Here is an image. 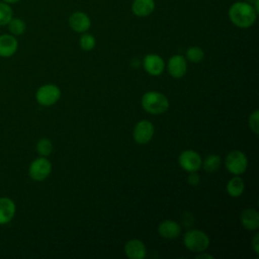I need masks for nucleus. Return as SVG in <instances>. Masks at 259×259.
I'll return each instance as SVG.
<instances>
[{"label":"nucleus","mask_w":259,"mask_h":259,"mask_svg":"<svg viewBox=\"0 0 259 259\" xmlns=\"http://www.w3.org/2000/svg\"><path fill=\"white\" fill-rule=\"evenodd\" d=\"M257 13V10L252 4L244 1H237L229 8L231 22L240 28H248L252 26L256 21Z\"/></svg>","instance_id":"obj_1"},{"label":"nucleus","mask_w":259,"mask_h":259,"mask_svg":"<svg viewBox=\"0 0 259 259\" xmlns=\"http://www.w3.org/2000/svg\"><path fill=\"white\" fill-rule=\"evenodd\" d=\"M142 107L151 114H162L169 108V100L165 94L158 91H148L142 96Z\"/></svg>","instance_id":"obj_2"},{"label":"nucleus","mask_w":259,"mask_h":259,"mask_svg":"<svg viewBox=\"0 0 259 259\" xmlns=\"http://www.w3.org/2000/svg\"><path fill=\"white\" fill-rule=\"evenodd\" d=\"M184 246L193 253L205 251L209 246L208 236L200 230H189L183 236Z\"/></svg>","instance_id":"obj_3"},{"label":"nucleus","mask_w":259,"mask_h":259,"mask_svg":"<svg viewBox=\"0 0 259 259\" xmlns=\"http://www.w3.org/2000/svg\"><path fill=\"white\" fill-rule=\"evenodd\" d=\"M52 172V163L47 157L39 156L31 161L28 167L29 177L36 182L46 180Z\"/></svg>","instance_id":"obj_4"},{"label":"nucleus","mask_w":259,"mask_h":259,"mask_svg":"<svg viewBox=\"0 0 259 259\" xmlns=\"http://www.w3.org/2000/svg\"><path fill=\"white\" fill-rule=\"evenodd\" d=\"M61 97V90L59 86L49 83L45 84L35 92V100L41 106H52L59 101Z\"/></svg>","instance_id":"obj_5"},{"label":"nucleus","mask_w":259,"mask_h":259,"mask_svg":"<svg viewBox=\"0 0 259 259\" xmlns=\"http://www.w3.org/2000/svg\"><path fill=\"white\" fill-rule=\"evenodd\" d=\"M225 165L230 173L234 175H241L248 167V159L242 151L233 150L226 156Z\"/></svg>","instance_id":"obj_6"},{"label":"nucleus","mask_w":259,"mask_h":259,"mask_svg":"<svg viewBox=\"0 0 259 259\" xmlns=\"http://www.w3.org/2000/svg\"><path fill=\"white\" fill-rule=\"evenodd\" d=\"M180 167L186 172H197L201 168L202 160L200 155L194 150H185L178 157Z\"/></svg>","instance_id":"obj_7"},{"label":"nucleus","mask_w":259,"mask_h":259,"mask_svg":"<svg viewBox=\"0 0 259 259\" xmlns=\"http://www.w3.org/2000/svg\"><path fill=\"white\" fill-rule=\"evenodd\" d=\"M155 134V126L154 124L147 119L140 120L136 123L134 131H133V137L136 143L140 145L148 144Z\"/></svg>","instance_id":"obj_8"},{"label":"nucleus","mask_w":259,"mask_h":259,"mask_svg":"<svg viewBox=\"0 0 259 259\" xmlns=\"http://www.w3.org/2000/svg\"><path fill=\"white\" fill-rule=\"evenodd\" d=\"M143 67L149 75L159 76L165 69V63L159 55L149 54L143 60Z\"/></svg>","instance_id":"obj_9"},{"label":"nucleus","mask_w":259,"mask_h":259,"mask_svg":"<svg viewBox=\"0 0 259 259\" xmlns=\"http://www.w3.org/2000/svg\"><path fill=\"white\" fill-rule=\"evenodd\" d=\"M16 204L8 196L0 197V226L9 224L15 217Z\"/></svg>","instance_id":"obj_10"},{"label":"nucleus","mask_w":259,"mask_h":259,"mask_svg":"<svg viewBox=\"0 0 259 259\" xmlns=\"http://www.w3.org/2000/svg\"><path fill=\"white\" fill-rule=\"evenodd\" d=\"M167 70L173 78H181L186 74L187 62L186 58L181 55L172 56L167 63Z\"/></svg>","instance_id":"obj_11"},{"label":"nucleus","mask_w":259,"mask_h":259,"mask_svg":"<svg viewBox=\"0 0 259 259\" xmlns=\"http://www.w3.org/2000/svg\"><path fill=\"white\" fill-rule=\"evenodd\" d=\"M69 25L76 32H85L91 26L90 17L82 11H76L69 17Z\"/></svg>","instance_id":"obj_12"},{"label":"nucleus","mask_w":259,"mask_h":259,"mask_svg":"<svg viewBox=\"0 0 259 259\" xmlns=\"http://www.w3.org/2000/svg\"><path fill=\"white\" fill-rule=\"evenodd\" d=\"M124 253L130 259H144L147 254V248L143 241L132 239L124 244Z\"/></svg>","instance_id":"obj_13"},{"label":"nucleus","mask_w":259,"mask_h":259,"mask_svg":"<svg viewBox=\"0 0 259 259\" xmlns=\"http://www.w3.org/2000/svg\"><path fill=\"white\" fill-rule=\"evenodd\" d=\"M158 233L164 239H175L181 233V227L173 220H165L158 226Z\"/></svg>","instance_id":"obj_14"},{"label":"nucleus","mask_w":259,"mask_h":259,"mask_svg":"<svg viewBox=\"0 0 259 259\" xmlns=\"http://www.w3.org/2000/svg\"><path fill=\"white\" fill-rule=\"evenodd\" d=\"M18 49V41L13 34L0 35V57L10 58Z\"/></svg>","instance_id":"obj_15"},{"label":"nucleus","mask_w":259,"mask_h":259,"mask_svg":"<svg viewBox=\"0 0 259 259\" xmlns=\"http://www.w3.org/2000/svg\"><path fill=\"white\" fill-rule=\"evenodd\" d=\"M243 228L248 231H255L259 228V213L255 208L249 207L242 211L240 217Z\"/></svg>","instance_id":"obj_16"},{"label":"nucleus","mask_w":259,"mask_h":259,"mask_svg":"<svg viewBox=\"0 0 259 259\" xmlns=\"http://www.w3.org/2000/svg\"><path fill=\"white\" fill-rule=\"evenodd\" d=\"M155 9L154 0H134L132 4L133 13L139 17H146L150 15Z\"/></svg>","instance_id":"obj_17"},{"label":"nucleus","mask_w":259,"mask_h":259,"mask_svg":"<svg viewBox=\"0 0 259 259\" xmlns=\"http://www.w3.org/2000/svg\"><path fill=\"white\" fill-rule=\"evenodd\" d=\"M226 189L230 196L239 197L240 195L243 194L245 190V182L239 175H235L227 183Z\"/></svg>","instance_id":"obj_18"},{"label":"nucleus","mask_w":259,"mask_h":259,"mask_svg":"<svg viewBox=\"0 0 259 259\" xmlns=\"http://www.w3.org/2000/svg\"><path fill=\"white\" fill-rule=\"evenodd\" d=\"M201 166L206 172H215L221 166V157L217 154H209L205 157Z\"/></svg>","instance_id":"obj_19"},{"label":"nucleus","mask_w":259,"mask_h":259,"mask_svg":"<svg viewBox=\"0 0 259 259\" xmlns=\"http://www.w3.org/2000/svg\"><path fill=\"white\" fill-rule=\"evenodd\" d=\"M35 150L39 156L48 157L53 152V143L48 138H40L35 145Z\"/></svg>","instance_id":"obj_20"},{"label":"nucleus","mask_w":259,"mask_h":259,"mask_svg":"<svg viewBox=\"0 0 259 259\" xmlns=\"http://www.w3.org/2000/svg\"><path fill=\"white\" fill-rule=\"evenodd\" d=\"M8 29L13 35H20L25 31L26 25L22 19L12 17L8 22Z\"/></svg>","instance_id":"obj_21"},{"label":"nucleus","mask_w":259,"mask_h":259,"mask_svg":"<svg viewBox=\"0 0 259 259\" xmlns=\"http://www.w3.org/2000/svg\"><path fill=\"white\" fill-rule=\"evenodd\" d=\"M186 59L191 63H199L204 59V52L199 47H189L186 50Z\"/></svg>","instance_id":"obj_22"},{"label":"nucleus","mask_w":259,"mask_h":259,"mask_svg":"<svg viewBox=\"0 0 259 259\" xmlns=\"http://www.w3.org/2000/svg\"><path fill=\"white\" fill-rule=\"evenodd\" d=\"M79 45H80V48H81L83 51L89 52V51H92V50L95 48L96 39H95V37H94L92 34H90V33H84V34L80 37Z\"/></svg>","instance_id":"obj_23"},{"label":"nucleus","mask_w":259,"mask_h":259,"mask_svg":"<svg viewBox=\"0 0 259 259\" xmlns=\"http://www.w3.org/2000/svg\"><path fill=\"white\" fill-rule=\"evenodd\" d=\"M13 16L12 8L3 2H0V25L8 24Z\"/></svg>","instance_id":"obj_24"},{"label":"nucleus","mask_w":259,"mask_h":259,"mask_svg":"<svg viewBox=\"0 0 259 259\" xmlns=\"http://www.w3.org/2000/svg\"><path fill=\"white\" fill-rule=\"evenodd\" d=\"M248 124L250 130L255 134L258 135L259 133V111L256 109L254 110L248 118Z\"/></svg>","instance_id":"obj_25"},{"label":"nucleus","mask_w":259,"mask_h":259,"mask_svg":"<svg viewBox=\"0 0 259 259\" xmlns=\"http://www.w3.org/2000/svg\"><path fill=\"white\" fill-rule=\"evenodd\" d=\"M188 177H187V181L190 185L192 186H196L199 182H200V177L196 172H188Z\"/></svg>","instance_id":"obj_26"},{"label":"nucleus","mask_w":259,"mask_h":259,"mask_svg":"<svg viewBox=\"0 0 259 259\" xmlns=\"http://www.w3.org/2000/svg\"><path fill=\"white\" fill-rule=\"evenodd\" d=\"M251 245L256 255H258L259 254V234L254 235V237L251 240Z\"/></svg>","instance_id":"obj_27"},{"label":"nucleus","mask_w":259,"mask_h":259,"mask_svg":"<svg viewBox=\"0 0 259 259\" xmlns=\"http://www.w3.org/2000/svg\"><path fill=\"white\" fill-rule=\"evenodd\" d=\"M196 258L197 259H200V258H208V259H213L214 257L212 256V255H210V254H205V253H203V252H200V254H198L197 256H196Z\"/></svg>","instance_id":"obj_28"},{"label":"nucleus","mask_w":259,"mask_h":259,"mask_svg":"<svg viewBox=\"0 0 259 259\" xmlns=\"http://www.w3.org/2000/svg\"><path fill=\"white\" fill-rule=\"evenodd\" d=\"M17 1H19V0H4V2H7V3H15Z\"/></svg>","instance_id":"obj_29"}]
</instances>
